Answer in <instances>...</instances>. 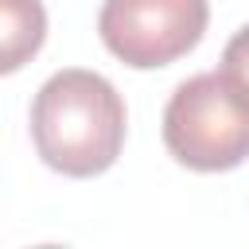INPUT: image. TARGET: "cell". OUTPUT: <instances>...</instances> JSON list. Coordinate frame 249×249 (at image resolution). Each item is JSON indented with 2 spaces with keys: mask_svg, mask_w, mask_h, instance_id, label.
<instances>
[{
  "mask_svg": "<svg viewBox=\"0 0 249 249\" xmlns=\"http://www.w3.org/2000/svg\"><path fill=\"white\" fill-rule=\"evenodd\" d=\"M163 144L191 171H230L249 156V101L222 70L195 74L163 109Z\"/></svg>",
  "mask_w": 249,
  "mask_h": 249,
  "instance_id": "cell-2",
  "label": "cell"
},
{
  "mask_svg": "<svg viewBox=\"0 0 249 249\" xmlns=\"http://www.w3.org/2000/svg\"><path fill=\"white\" fill-rule=\"evenodd\" d=\"M124 124L128 113L117 86L82 66L51 74L31 101L35 152L70 179L109 171L124 148Z\"/></svg>",
  "mask_w": 249,
  "mask_h": 249,
  "instance_id": "cell-1",
  "label": "cell"
},
{
  "mask_svg": "<svg viewBox=\"0 0 249 249\" xmlns=\"http://www.w3.org/2000/svg\"><path fill=\"white\" fill-rule=\"evenodd\" d=\"M0 16H4V58H0V70L12 74L43 47L47 12H43L39 0H0Z\"/></svg>",
  "mask_w": 249,
  "mask_h": 249,
  "instance_id": "cell-4",
  "label": "cell"
},
{
  "mask_svg": "<svg viewBox=\"0 0 249 249\" xmlns=\"http://www.w3.org/2000/svg\"><path fill=\"white\" fill-rule=\"evenodd\" d=\"M206 23V0H105L97 35L124 66L156 70L195 51Z\"/></svg>",
  "mask_w": 249,
  "mask_h": 249,
  "instance_id": "cell-3",
  "label": "cell"
},
{
  "mask_svg": "<svg viewBox=\"0 0 249 249\" xmlns=\"http://www.w3.org/2000/svg\"><path fill=\"white\" fill-rule=\"evenodd\" d=\"M222 74L237 86V93L249 101V23L226 43V51H222Z\"/></svg>",
  "mask_w": 249,
  "mask_h": 249,
  "instance_id": "cell-5",
  "label": "cell"
}]
</instances>
